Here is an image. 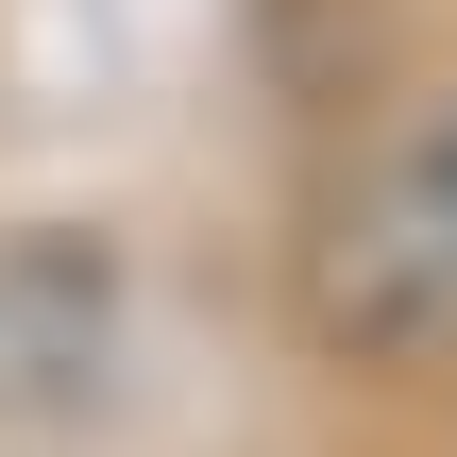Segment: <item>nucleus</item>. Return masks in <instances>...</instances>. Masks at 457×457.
Masks as SVG:
<instances>
[{"label": "nucleus", "instance_id": "f257e3e1", "mask_svg": "<svg viewBox=\"0 0 457 457\" xmlns=\"http://www.w3.org/2000/svg\"><path fill=\"white\" fill-rule=\"evenodd\" d=\"M424 204L457 220V102H441V136H424Z\"/></svg>", "mask_w": 457, "mask_h": 457}]
</instances>
